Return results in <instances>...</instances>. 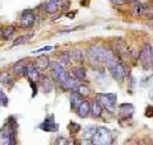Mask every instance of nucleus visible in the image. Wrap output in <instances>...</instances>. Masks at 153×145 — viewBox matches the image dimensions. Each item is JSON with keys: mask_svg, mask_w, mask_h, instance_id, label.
Here are the masks:
<instances>
[{"mask_svg": "<svg viewBox=\"0 0 153 145\" xmlns=\"http://www.w3.org/2000/svg\"><path fill=\"white\" fill-rule=\"evenodd\" d=\"M82 27H73V28H69V30H63L60 31L59 33H69V32H73V31H76V30H80Z\"/></svg>", "mask_w": 153, "mask_h": 145, "instance_id": "38", "label": "nucleus"}, {"mask_svg": "<svg viewBox=\"0 0 153 145\" xmlns=\"http://www.w3.org/2000/svg\"><path fill=\"white\" fill-rule=\"evenodd\" d=\"M70 74H71V76H74V78L78 79L79 81H83V80H85V76H87V71H85V69L82 66H75L71 69Z\"/></svg>", "mask_w": 153, "mask_h": 145, "instance_id": "17", "label": "nucleus"}, {"mask_svg": "<svg viewBox=\"0 0 153 145\" xmlns=\"http://www.w3.org/2000/svg\"><path fill=\"white\" fill-rule=\"evenodd\" d=\"M59 17H60V14H57V16H54V17H52V21H56V19H59Z\"/></svg>", "mask_w": 153, "mask_h": 145, "instance_id": "41", "label": "nucleus"}, {"mask_svg": "<svg viewBox=\"0 0 153 145\" xmlns=\"http://www.w3.org/2000/svg\"><path fill=\"white\" fill-rule=\"evenodd\" d=\"M147 117H153V107L152 106H148L146 108V113H144Z\"/></svg>", "mask_w": 153, "mask_h": 145, "instance_id": "36", "label": "nucleus"}, {"mask_svg": "<svg viewBox=\"0 0 153 145\" xmlns=\"http://www.w3.org/2000/svg\"><path fill=\"white\" fill-rule=\"evenodd\" d=\"M49 69H50V75H51V78L54 79L55 81L57 80V78H59V75L61 74V72L65 70V69H64V65H61L60 61H51Z\"/></svg>", "mask_w": 153, "mask_h": 145, "instance_id": "10", "label": "nucleus"}, {"mask_svg": "<svg viewBox=\"0 0 153 145\" xmlns=\"http://www.w3.org/2000/svg\"><path fill=\"white\" fill-rule=\"evenodd\" d=\"M87 57L88 61L93 66H97L100 64L110 65L112 61L116 60L114 55V51L108 47H101V46H91L87 48Z\"/></svg>", "mask_w": 153, "mask_h": 145, "instance_id": "1", "label": "nucleus"}, {"mask_svg": "<svg viewBox=\"0 0 153 145\" xmlns=\"http://www.w3.org/2000/svg\"><path fill=\"white\" fill-rule=\"evenodd\" d=\"M60 62H61V65H69L70 64V61H71V57H70V52H63V54L60 55Z\"/></svg>", "mask_w": 153, "mask_h": 145, "instance_id": "27", "label": "nucleus"}, {"mask_svg": "<svg viewBox=\"0 0 153 145\" xmlns=\"http://www.w3.org/2000/svg\"><path fill=\"white\" fill-rule=\"evenodd\" d=\"M76 115H78L80 118H87L91 115V103L88 101H83L82 104L76 108Z\"/></svg>", "mask_w": 153, "mask_h": 145, "instance_id": "15", "label": "nucleus"}, {"mask_svg": "<svg viewBox=\"0 0 153 145\" xmlns=\"http://www.w3.org/2000/svg\"><path fill=\"white\" fill-rule=\"evenodd\" d=\"M14 31H16V28L12 27V26L4 28L3 30V38L4 40H10V38L13 37V35H14Z\"/></svg>", "mask_w": 153, "mask_h": 145, "instance_id": "25", "label": "nucleus"}, {"mask_svg": "<svg viewBox=\"0 0 153 145\" xmlns=\"http://www.w3.org/2000/svg\"><path fill=\"white\" fill-rule=\"evenodd\" d=\"M13 71L16 72V75L18 76H23V78H27L28 75V66L26 64L25 60H19L16 64L13 65Z\"/></svg>", "mask_w": 153, "mask_h": 145, "instance_id": "11", "label": "nucleus"}, {"mask_svg": "<svg viewBox=\"0 0 153 145\" xmlns=\"http://www.w3.org/2000/svg\"><path fill=\"white\" fill-rule=\"evenodd\" d=\"M0 83L8 87V88H13V79H12V76L9 75V72H7V71L0 72Z\"/></svg>", "mask_w": 153, "mask_h": 145, "instance_id": "22", "label": "nucleus"}, {"mask_svg": "<svg viewBox=\"0 0 153 145\" xmlns=\"http://www.w3.org/2000/svg\"><path fill=\"white\" fill-rule=\"evenodd\" d=\"M65 16L66 18H69V19H73L75 16H76V10H71V12H66L65 13Z\"/></svg>", "mask_w": 153, "mask_h": 145, "instance_id": "37", "label": "nucleus"}, {"mask_svg": "<svg viewBox=\"0 0 153 145\" xmlns=\"http://www.w3.org/2000/svg\"><path fill=\"white\" fill-rule=\"evenodd\" d=\"M103 107H102V104L98 102L97 99H94L92 103H91V115H92V117H94V118H97V117H100V116L102 115V112H103Z\"/></svg>", "mask_w": 153, "mask_h": 145, "instance_id": "18", "label": "nucleus"}, {"mask_svg": "<svg viewBox=\"0 0 153 145\" xmlns=\"http://www.w3.org/2000/svg\"><path fill=\"white\" fill-rule=\"evenodd\" d=\"M152 54H153V50H152L151 43H144L139 51V61H140V64L144 66V70H148L147 69L148 65H151Z\"/></svg>", "mask_w": 153, "mask_h": 145, "instance_id": "7", "label": "nucleus"}, {"mask_svg": "<svg viewBox=\"0 0 153 145\" xmlns=\"http://www.w3.org/2000/svg\"><path fill=\"white\" fill-rule=\"evenodd\" d=\"M111 4L114 7H119V5H124V4H126L129 0H110Z\"/></svg>", "mask_w": 153, "mask_h": 145, "instance_id": "33", "label": "nucleus"}, {"mask_svg": "<svg viewBox=\"0 0 153 145\" xmlns=\"http://www.w3.org/2000/svg\"><path fill=\"white\" fill-rule=\"evenodd\" d=\"M63 90H69V92H74L78 89V87H79V80L78 79H75L74 76H68L64 81H61L60 84H57Z\"/></svg>", "mask_w": 153, "mask_h": 145, "instance_id": "9", "label": "nucleus"}, {"mask_svg": "<svg viewBox=\"0 0 153 145\" xmlns=\"http://www.w3.org/2000/svg\"><path fill=\"white\" fill-rule=\"evenodd\" d=\"M0 104H1L3 107H7V106H8V97L3 92L1 88H0Z\"/></svg>", "mask_w": 153, "mask_h": 145, "instance_id": "30", "label": "nucleus"}, {"mask_svg": "<svg viewBox=\"0 0 153 145\" xmlns=\"http://www.w3.org/2000/svg\"><path fill=\"white\" fill-rule=\"evenodd\" d=\"M83 101H84L83 95L80 93H78L76 90H74V92H71V93H70V107H71V109L76 111V108L82 104Z\"/></svg>", "mask_w": 153, "mask_h": 145, "instance_id": "13", "label": "nucleus"}, {"mask_svg": "<svg viewBox=\"0 0 153 145\" xmlns=\"http://www.w3.org/2000/svg\"><path fill=\"white\" fill-rule=\"evenodd\" d=\"M30 85H31V88H32V98L37 94V85L35 84V80H30Z\"/></svg>", "mask_w": 153, "mask_h": 145, "instance_id": "35", "label": "nucleus"}, {"mask_svg": "<svg viewBox=\"0 0 153 145\" xmlns=\"http://www.w3.org/2000/svg\"><path fill=\"white\" fill-rule=\"evenodd\" d=\"M38 81H40V85H41V88L44 89L45 93H50V92L54 89V84H52V81H51V79L49 78V76L41 74Z\"/></svg>", "mask_w": 153, "mask_h": 145, "instance_id": "16", "label": "nucleus"}, {"mask_svg": "<svg viewBox=\"0 0 153 145\" xmlns=\"http://www.w3.org/2000/svg\"><path fill=\"white\" fill-rule=\"evenodd\" d=\"M119 111H120V113H123V118H129L131 117V115L134 112V106L130 104V103H123L119 106Z\"/></svg>", "mask_w": 153, "mask_h": 145, "instance_id": "19", "label": "nucleus"}, {"mask_svg": "<svg viewBox=\"0 0 153 145\" xmlns=\"http://www.w3.org/2000/svg\"><path fill=\"white\" fill-rule=\"evenodd\" d=\"M36 21V16L33 10L31 9H27V10H23L21 14V18H19V26H21L23 30H28V28L33 27Z\"/></svg>", "mask_w": 153, "mask_h": 145, "instance_id": "6", "label": "nucleus"}, {"mask_svg": "<svg viewBox=\"0 0 153 145\" xmlns=\"http://www.w3.org/2000/svg\"><path fill=\"white\" fill-rule=\"evenodd\" d=\"M17 121L16 118L10 116L8 117L7 124L4 125L0 130V144L3 145H14L17 144L16 134H17Z\"/></svg>", "mask_w": 153, "mask_h": 145, "instance_id": "2", "label": "nucleus"}, {"mask_svg": "<svg viewBox=\"0 0 153 145\" xmlns=\"http://www.w3.org/2000/svg\"><path fill=\"white\" fill-rule=\"evenodd\" d=\"M112 51L115 52V54H117V55H123L124 52L126 51L125 43H124L123 41H120V40L115 41V42L112 43Z\"/></svg>", "mask_w": 153, "mask_h": 145, "instance_id": "21", "label": "nucleus"}, {"mask_svg": "<svg viewBox=\"0 0 153 145\" xmlns=\"http://www.w3.org/2000/svg\"><path fill=\"white\" fill-rule=\"evenodd\" d=\"M0 37H3V31H0Z\"/></svg>", "mask_w": 153, "mask_h": 145, "instance_id": "42", "label": "nucleus"}, {"mask_svg": "<svg viewBox=\"0 0 153 145\" xmlns=\"http://www.w3.org/2000/svg\"><path fill=\"white\" fill-rule=\"evenodd\" d=\"M27 41V37L25 36H21V37H18L16 38V40L13 41V46H19V45H23V43H26Z\"/></svg>", "mask_w": 153, "mask_h": 145, "instance_id": "32", "label": "nucleus"}, {"mask_svg": "<svg viewBox=\"0 0 153 145\" xmlns=\"http://www.w3.org/2000/svg\"><path fill=\"white\" fill-rule=\"evenodd\" d=\"M27 66H28V75H27V78L30 80L38 81L41 74H40V70H38L36 62H30V64H27Z\"/></svg>", "mask_w": 153, "mask_h": 145, "instance_id": "14", "label": "nucleus"}, {"mask_svg": "<svg viewBox=\"0 0 153 145\" xmlns=\"http://www.w3.org/2000/svg\"><path fill=\"white\" fill-rule=\"evenodd\" d=\"M149 97H151V99L153 101V88L151 89V92H149Z\"/></svg>", "mask_w": 153, "mask_h": 145, "instance_id": "40", "label": "nucleus"}, {"mask_svg": "<svg viewBox=\"0 0 153 145\" xmlns=\"http://www.w3.org/2000/svg\"><path fill=\"white\" fill-rule=\"evenodd\" d=\"M110 74L112 75V78L117 81V83H123L126 79V66L123 64L120 60H115L110 65H107Z\"/></svg>", "mask_w": 153, "mask_h": 145, "instance_id": "3", "label": "nucleus"}, {"mask_svg": "<svg viewBox=\"0 0 153 145\" xmlns=\"http://www.w3.org/2000/svg\"><path fill=\"white\" fill-rule=\"evenodd\" d=\"M96 130H97V127H96V126H88L87 129L84 130V132H83L84 139L92 140V139H93V135H94V132H96Z\"/></svg>", "mask_w": 153, "mask_h": 145, "instance_id": "26", "label": "nucleus"}, {"mask_svg": "<svg viewBox=\"0 0 153 145\" xmlns=\"http://www.w3.org/2000/svg\"><path fill=\"white\" fill-rule=\"evenodd\" d=\"M52 48H54L52 46H45V47H42V48H38V50L32 51V54H38V52H44V51H51Z\"/></svg>", "mask_w": 153, "mask_h": 145, "instance_id": "34", "label": "nucleus"}, {"mask_svg": "<svg viewBox=\"0 0 153 145\" xmlns=\"http://www.w3.org/2000/svg\"><path fill=\"white\" fill-rule=\"evenodd\" d=\"M112 132L111 130H108L106 127H97L96 132L93 135L92 141L93 144H98V145H106V144H111L112 143Z\"/></svg>", "mask_w": 153, "mask_h": 145, "instance_id": "5", "label": "nucleus"}, {"mask_svg": "<svg viewBox=\"0 0 153 145\" xmlns=\"http://www.w3.org/2000/svg\"><path fill=\"white\" fill-rule=\"evenodd\" d=\"M61 1L60 0H46V3L44 4V10L47 14H54L60 9Z\"/></svg>", "mask_w": 153, "mask_h": 145, "instance_id": "12", "label": "nucleus"}, {"mask_svg": "<svg viewBox=\"0 0 153 145\" xmlns=\"http://www.w3.org/2000/svg\"><path fill=\"white\" fill-rule=\"evenodd\" d=\"M96 99L102 104V107L108 111L110 113L115 112V106H116V94L115 93H97Z\"/></svg>", "mask_w": 153, "mask_h": 145, "instance_id": "4", "label": "nucleus"}, {"mask_svg": "<svg viewBox=\"0 0 153 145\" xmlns=\"http://www.w3.org/2000/svg\"><path fill=\"white\" fill-rule=\"evenodd\" d=\"M76 92H78V93H80V94L84 97V95H88V94L91 93V89H89V87H87V85L79 84V87H78V89H76Z\"/></svg>", "mask_w": 153, "mask_h": 145, "instance_id": "29", "label": "nucleus"}, {"mask_svg": "<svg viewBox=\"0 0 153 145\" xmlns=\"http://www.w3.org/2000/svg\"><path fill=\"white\" fill-rule=\"evenodd\" d=\"M68 129L70 130L71 134L79 132V131H80V125L76 124V122H74V121H71V122H69V125H68Z\"/></svg>", "mask_w": 153, "mask_h": 145, "instance_id": "28", "label": "nucleus"}, {"mask_svg": "<svg viewBox=\"0 0 153 145\" xmlns=\"http://www.w3.org/2000/svg\"><path fill=\"white\" fill-rule=\"evenodd\" d=\"M50 60H49V57H45V56H41V57H38L37 61H36V65L38 67V70L40 71H44L46 69H49V66H50Z\"/></svg>", "mask_w": 153, "mask_h": 145, "instance_id": "20", "label": "nucleus"}, {"mask_svg": "<svg viewBox=\"0 0 153 145\" xmlns=\"http://www.w3.org/2000/svg\"><path fill=\"white\" fill-rule=\"evenodd\" d=\"M38 127H40L42 131H46V132H55V131H57V129H59V125H57L55 121V116L50 115L44 120V122L38 125Z\"/></svg>", "mask_w": 153, "mask_h": 145, "instance_id": "8", "label": "nucleus"}, {"mask_svg": "<svg viewBox=\"0 0 153 145\" xmlns=\"http://www.w3.org/2000/svg\"><path fill=\"white\" fill-rule=\"evenodd\" d=\"M70 57L71 60H74L75 62H83L84 56H83V51L80 48H74L70 51Z\"/></svg>", "mask_w": 153, "mask_h": 145, "instance_id": "23", "label": "nucleus"}, {"mask_svg": "<svg viewBox=\"0 0 153 145\" xmlns=\"http://www.w3.org/2000/svg\"><path fill=\"white\" fill-rule=\"evenodd\" d=\"M128 89L129 90H133L134 89V87H135V84H137V80L134 79V76H131V75H128Z\"/></svg>", "mask_w": 153, "mask_h": 145, "instance_id": "31", "label": "nucleus"}, {"mask_svg": "<svg viewBox=\"0 0 153 145\" xmlns=\"http://www.w3.org/2000/svg\"><path fill=\"white\" fill-rule=\"evenodd\" d=\"M55 143H56V144H63V145H66V139H64V138H57Z\"/></svg>", "mask_w": 153, "mask_h": 145, "instance_id": "39", "label": "nucleus"}, {"mask_svg": "<svg viewBox=\"0 0 153 145\" xmlns=\"http://www.w3.org/2000/svg\"><path fill=\"white\" fill-rule=\"evenodd\" d=\"M131 13L133 16H139V14H142V12L144 10V8H143L142 4L138 1V0H133L131 1Z\"/></svg>", "mask_w": 153, "mask_h": 145, "instance_id": "24", "label": "nucleus"}]
</instances>
